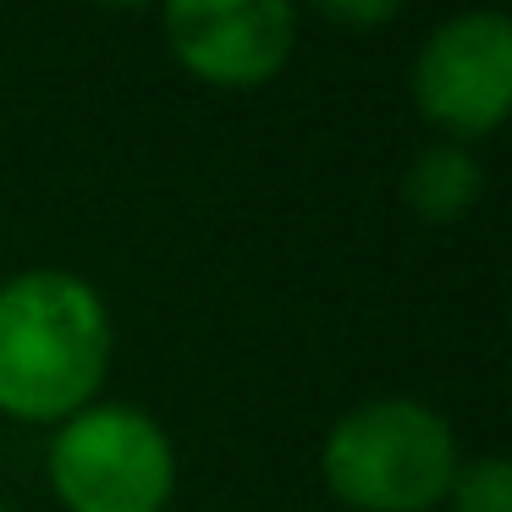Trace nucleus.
<instances>
[{
  "mask_svg": "<svg viewBox=\"0 0 512 512\" xmlns=\"http://www.w3.org/2000/svg\"><path fill=\"white\" fill-rule=\"evenodd\" d=\"M116 369V314L89 276L28 265L0 281V419L56 430Z\"/></svg>",
  "mask_w": 512,
  "mask_h": 512,
  "instance_id": "f257e3e1",
  "label": "nucleus"
},
{
  "mask_svg": "<svg viewBox=\"0 0 512 512\" xmlns=\"http://www.w3.org/2000/svg\"><path fill=\"white\" fill-rule=\"evenodd\" d=\"M457 463L452 419L408 391L364 397L320 441V485L347 512H435Z\"/></svg>",
  "mask_w": 512,
  "mask_h": 512,
  "instance_id": "f03ea898",
  "label": "nucleus"
},
{
  "mask_svg": "<svg viewBox=\"0 0 512 512\" xmlns=\"http://www.w3.org/2000/svg\"><path fill=\"white\" fill-rule=\"evenodd\" d=\"M177 474L166 424L116 397L72 413L45 441V485L61 512H166Z\"/></svg>",
  "mask_w": 512,
  "mask_h": 512,
  "instance_id": "7ed1b4c3",
  "label": "nucleus"
},
{
  "mask_svg": "<svg viewBox=\"0 0 512 512\" xmlns=\"http://www.w3.org/2000/svg\"><path fill=\"white\" fill-rule=\"evenodd\" d=\"M408 94L446 144L474 149L512 111V23L485 6L435 23L408 67Z\"/></svg>",
  "mask_w": 512,
  "mask_h": 512,
  "instance_id": "20e7f679",
  "label": "nucleus"
},
{
  "mask_svg": "<svg viewBox=\"0 0 512 512\" xmlns=\"http://www.w3.org/2000/svg\"><path fill=\"white\" fill-rule=\"evenodd\" d=\"M160 39L193 83L254 94L298 56V12L287 0H182L160 12Z\"/></svg>",
  "mask_w": 512,
  "mask_h": 512,
  "instance_id": "39448f33",
  "label": "nucleus"
},
{
  "mask_svg": "<svg viewBox=\"0 0 512 512\" xmlns=\"http://www.w3.org/2000/svg\"><path fill=\"white\" fill-rule=\"evenodd\" d=\"M485 199V160L468 144H424L419 155L402 166V204L413 221L424 226H452L463 221L474 204Z\"/></svg>",
  "mask_w": 512,
  "mask_h": 512,
  "instance_id": "423d86ee",
  "label": "nucleus"
},
{
  "mask_svg": "<svg viewBox=\"0 0 512 512\" xmlns=\"http://www.w3.org/2000/svg\"><path fill=\"white\" fill-rule=\"evenodd\" d=\"M441 507L446 512H512V463L496 452L463 457Z\"/></svg>",
  "mask_w": 512,
  "mask_h": 512,
  "instance_id": "0eeeda50",
  "label": "nucleus"
},
{
  "mask_svg": "<svg viewBox=\"0 0 512 512\" xmlns=\"http://www.w3.org/2000/svg\"><path fill=\"white\" fill-rule=\"evenodd\" d=\"M397 0H325L320 6V17L325 23H336V28H386V23H397Z\"/></svg>",
  "mask_w": 512,
  "mask_h": 512,
  "instance_id": "6e6552de",
  "label": "nucleus"
},
{
  "mask_svg": "<svg viewBox=\"0 0 512 512\" xmlns=\"http://www.w3.org/2000/svg\"><path fill=\"white\" fill-rule=\"evenodd\" d=\"M0 512H12V507H6V501H0Z\"/></svg>",
  "mask_w": 512,
  "mask_h": 512,
  "instance_id": "1a4fd4ad",
  "label": "nucleus"
}]
</instances>
